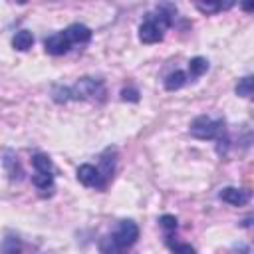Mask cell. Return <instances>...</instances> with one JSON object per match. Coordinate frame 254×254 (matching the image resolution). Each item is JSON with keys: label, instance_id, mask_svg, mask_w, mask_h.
<instances>
[{"label": "cell", "instance_id": "6da1fadb", "mask_svg": "<svg viewBox=\"0 0 254 254\" xmlns=\"http://www.w3.org/2000/svg\"><path fill=\"white\" fill-rule=\"evenodd\" d=\"M175 8L169 4H163L157 8L155 14H147L145 22L139 26V40L143 44H157L163 40L165 30L173 24V16H175Z\"/></svg>", "mask_w": 254, "mask_h": 254}, {"label": "cell", "instance_id": "7a4b0ae2", "mask_svg": "<svg viewBox=\"0 0 254 254\" xmlns=\"http://www.w3.org/2000/svg\"><path fill=\"white\" fill-rule=\"evenodd\" d=\"M189 133L196 139H202V141L218 139L224 133V121L222 119H212L208 115H198L190 121Z\"/></svg>", "mask_w": 254, "mask_h": 254}, {"label": "cell", "instance_id": "3957f363", "mask_svg": "<svg viewBox=\"0 0 254 254\" xmlns=\"http://www.w3.org/2000/svg\"><path fill=\"white\" fill-rule=\"evenodd\" d=\"M71 89V99H103L105 87L101 79L95 77H81Z\"/></svg>", "mask_w": 254, "mask_h": 254}, {"label": "cell", "instance_id": "277c9868", "mask_svg": "<svg viewBox=\"0 0 254 254\" xmlns=\"http://www.w3.org/2000/svg\"><path fill=\"white\" fill-rule=\"evenodd\" d=\"M111 236H113V240L123 248V252L127 250V248H131L135 242H137V238H139V226L133 222V220H121L119 224H117V228L111 232Z\"/></svg>", "mask_w": 254, "mask_h": 254}, {"label": "cell", "instance_id": "5b68a950", "mask_svg": "<svg viewBox=\"0 0 254 254\" xmlns=\"http://www.w3.org/2000/svg\"><path fill=\"white\" fill-rule=\"evenodd\" d=\"M77 181L83 187H95V189H103L105 187V181H103L99 169L89 165V163H85V165H81L77 169Z\"/></svg>", "mask_w": 254, "mask_h": 254}, {"label": "cell", "instance_id": "8992f818", "mask_svg": "<svg viewBox=\"0 0 254 254\" xmlns=\"http://www.w3.org/2000/svg\"><path fill=\"white\" fill-rule=\"evenodd\" d=\"M220 200L232 204V206H244L250 200V190L246 189H236V187H224L218 192Z\"/></svg>", "mask_w": 254, "mask_h": 254}, {"label": "cell", "instance_id": "52a82bcc", "mask_svg": "<svg viewBox=\"0 0 254 254\" xmlns=\"http://www.w3.org/2000/svg\"><path fill=\"white\" fill-rule=\"evenodd\" d=\"M44 48H46V52L52 54V56H62V54H65V52L71 48V44H69V40L65 38L64 32H58V34H52L50 38H46Z\"/></svg>", "mask_w": 254, "mask_h": 254}, {"label": "cell", "instance_id": "ba28073f", "mask_svg": "<svg viewBox=\"0 0 254 254\" xmlns=\"http://www.w3.org/2000/svg\"><path fill=\"white\" fill-rule=\"evenodd\" d=\"M64 34L69 40V44H87L91 40V30L83 24H71L64 30Z\"/></svg>", "mask_w": 254, "mask_h": 254}, {"label": "cell", "instance_id": "9c48e42d", "mask_svg": "<svg viewBox=\"0 0 254 254\" xmlns=\"http://www.w3.org/2000/svg\"><path fill=\"white\" fill-rule=\"evenodd\" d=\"M32 44H34V36H32V32H28V30H20V32H16V36L12 38V46H14V50H18V52L30 50Z\"/></svg>", "mask_w": 254, "mask_h": 254}, {"label": "cell", "instance_id": "30bf717a", "mask_svg": "<svg viewBox=\"0 0 254 254\" xmlns=\"http://www.w3.org/2000/svg\"><path fill=\"white\" fill-rule=\"evenodd\" d=\"M185 83H187V73L181 71V69H177V71H173V73L167 75V79H165V89L175 91V89H181Z\"/></svg>", "mask_w": 254, "mask_h": 254}, {"label": "cell", "instance_id": "8fae6325", "mask_svg": "<svg viewBox=\"0 0 254 254\" xmlns=\"http://www.w3.org/2000/svg\"><path fill=\"white\" fill-rule=\"evenodd\" d=\"M99 252L101 254H123V248L113 240L111 234H107L99 240Z\"/></svg>", "mask_w": 254, "mask_h": 254}, {"label": "cell", "instance_id": "7c38bea8", "mask_svg": "<svg viewBox=\"0 0 254 254\" xmlns=\"http://www.w3.org/2000/svg\"><path fill=\"white\" fill-rule=\"evenodd\" d=\"M206 69H208V62L204 58H200V56H196V58H192L189 62V73H190V77H200Z\"/></svg>", "mask_w": 254, "mask_h": 254}, {"label": "cell", "instance_id": "4fadbf2b", "mask_svg": "<svg viewBox=\"0 0 254 254\" xmlns=\"http://www.w3.org/2000/svg\"><path fill=\"white\" fill-rule=\"evenodd\" d=\"M32 165H34L36 173H52V169H54L50 157L48 155H42V153H38V155L32 157Z\"/></svg>", "mask_w": 254, "mask_h": 254}, {"label": "cell", "instance_id": "5bb4252c", "mask_svg": "<svg viewBox=\"0 0 254 254\" xmlns=\"http://www.w3.org/2000/svg\"><path fill=\"white\" fill-rule=\"evenodd\" d=\"M32 183L42 189V190H48V189H54V175L52 173H36L32 177Z\"/></svg>", "mask_w": 254, "mask_h": 254}, {"label": "cell", "instance_id": "9a60e30c", "mask_svg": "<svg viewBox=\"0 0 254 254\" xmlns=\"http://www.w3.org/2000/svg\"><path fill=\"white\" fill-rule=\"evenodd\" d=\"M252 87H254L252 75H246V77L238 79V83H236V95H240V97H250V95H252Z\"/></svg>", "mask_w": 254, "mask_h": 254}, {"label": "cell", "instance_id": "2e32d148", "mask_svg": "<svg viewBox=\"0 0 254 254\" xmlns=\"http://www.w3.org/2000/svg\"><path fill=\"white\" fill-rule=\"evenodd\" d=\"M167 244L173 254H196V250L187 242H173L171 238H167Z\"/></svg>", "mask_w": 254, "mask_h": 254}, {"label": "cell", "instance_id": "e0dca14e", "mask_svg": "<svg viewBox=\"0 0 254 254\" xmlns=\"http://www.w3.org/2000/svg\"><path fill=\"white\" fill-rule=\"evenodd\" d=\"M2 252H4V254H20V240L14 238V236H8V238L4 240Z\"/></svg>", "mask_w": 254, "mask_h": 254}, {"label": "cell", "instance_id": "ac0fdd59", "mask_svg": "<svg viewBox=\"0 0 254 254\" xmlns=\"http://www.w3.org/2000/svg\"><path fill=\"white\" fill-rule=\"evenodd\" d=\"M52 95H54V99H56L58 103H64V101L71 99V89H69V87L56 85V87H54V91H52Z\"/></svg>", "mask_w": 254, "mask_h": 254}, {"label": "cell", "instance_id": "d6986e66", "mask_svg": "<svg viewBox=\"0 0 254 254\" xmlns=\"http://www.w3.org/2000/svg\"><path fill=\"white\" fill-rule=\"evenodd\" d=\"M159 222H161V226L167 230V236H171V232L177 230V218H175L173 214H163Z\"/></svg>", "mask_w": 254, "mask_h": 254}, {"label": "cell", "instance_id": "ffe728a7", "mask_svg": "<svg viewBox=\"0 0 254 254\" xmlns=\"http://www.w3.org/2000/svg\"><path fill=\"white\" fill-rule=\"evenodd\" d=\"M121 99L123 101H139V91L135 87H125L121 91Z\"/></svg>", "mask_w": 254, "mask_h": 254}]
</instances>
